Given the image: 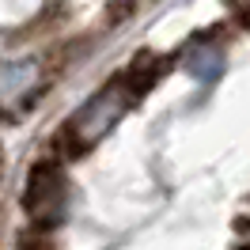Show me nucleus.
I'll use <instances>...</instances> for the list:
<instances>
[{
  "label": "nucleus",
  "mask_w": 250,
  "mask_h": 250,
  "mask_svg": "<svg viewBox=\"0 0 250 250\" xmlns=\"http://www.w3.org/2000/svg\"><path fill=\"white\" fill-rule=\"evenodd\" d=\"M27 208L38 224H53L64 208V178L53 163H38L27 182Z\"/></svg>",
  "instance_id": "obj_1"
},
{
  "label": "nucleus",
  "mask_w": 250,
  "mask_h": 250,
  "mask_svg": "<svg viewBox=\"0 0 250 250\" xmlns=\"http://www.w3.org/2000/svg\"><path fill=\"white\" fill-rule=\"evenodd\" d=\"M19 250H53V243H49L46 231H27L19 239Z\"/></svg>",
  "instance_id": "obj_2"
}]
</instances>
